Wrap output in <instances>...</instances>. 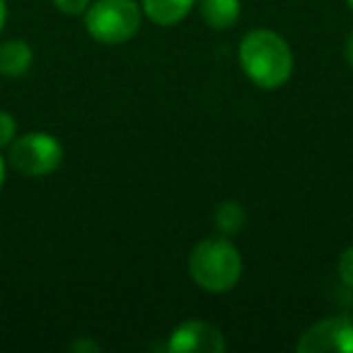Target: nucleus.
Listing matches in <instances>:
<instances>
[{"label":"nucleus","instance_id":"9","mask_svg":"<svg viewBox=\"0 0 353 353\" xmlns=\"http://www.w3.org/2000/svg\"><path fill=\"white\" fill-rule=\"evenodd\" d=\"M240 0H199V12L211 30H228L240 20Z\"/></svg>","mask_w":353,"mask_h":353},{"label":"nucleus","instance_id":"5","mask_svg":"<svg viewBox=\"0 0 353 353\" xmlns=\"http://www.w3.org/2000/svg\"><path fill=\"white\" fill-rule=\"evenodd\" d=\"M300 353H353V319L336 314L314 322L298 339Z\"/></svg>","mask_w":353,"mask_h":353},{"label":"nucleus","instance_id":"6","mask_svg":"<svg viewBox=\"0 0 353 353\" xmlns=\"http://www.w3.org/2000/svg\"><path fill=\"white\" fill-rule=\"evenodd\" d=\"M170 353H223L225 351V336L211 322L203 319H187L176 324L167 341Z\"/></svg>","mask_w":353,"mask_h":353},{"label":"nucleus","instance_id":"1","mask_svg":"<svg viewBox=\"0 0 353 353\" xmlns=\"http://www.w3.org/2000/svg\"><path fill=\"white\" fill-rule=\"evenodd\" d=\"M237 59L245 75L261 90H279L295 68L288 41L271 30H250L240 41Z\"/></svg>","mask_w":353,"mask_h":353},{"label":"nucleus","instance_id":"13","mask_svg":"<svg viewBox=\"0 0 353 353\" xmlns=\"http://www.w3.org/2000/svg\"><path fill=\"white\" fill-rule=\"evenodd\" d=\"M92 0H54L56 10H61L63 15H83L90 8Z\"/></svg>","mask_w":353,"mask_h":353},{"label":"nucleus","instance_id":"10","mask_svg":"<svg viewBox=\"0 0 353 353\" xmlns=\"http://www.w3.org/2000/svg\"><path fill=\"white\" fill-rule=\"evenodd\" d=\"M247 223V211L242 208L240 201H223L216 211V225L223 235L240 232Z\"/></svg>","mask_w":353,"mask_h":353},{"label":"nucleus","instance_id":"8","mask_svg":"<svg viewBox=\"0 0 353 353\" xmlns=\"http://www.w3.org/2000/svg\"><path fill=\"white\" fill-rule=\"evenodd\" d=\"M32 63H34V54L25 39H10L0 44V75L20 78L32 68Z\"/></svg>","mask_w":353,"mask_h":353},{"label":"nucleus","instance_id":"17","mask_svg":"<svg viewBox=\"0 0 353 353\" xmlns=\"http://www.w3.org/2000/svg\"><path fill=\"white\" fill-rule=\"evenodd\" d=\"M3 184H6V162L0 157V189H3Z\"/></svg>","mask_w":353,"mask_h":353},{"label":"nucleus","instance_id":"7","mask_svg":"<svg viewBox=\"0 0 353 353\" xmlns=\"http://www.w3.org/2000/svg\"><path fill=\"white\" fill-rule=\"evenodd\" d=\"M194 3L196 0H141V8L148 20H152L155 25L172 27L179 25L192 12Z\"/></svg>","mask_w":353,"mask_h":353},{"label":"nucleus","instance_id":"4","mask_svg":"<svg viewBox=\"0 0 353 353\" xmlns=\"http://www.w3.org/2000/svg\"><path fill=\"white\" fill-rule=\"evenodd\" d=\"M12 170L25 176H44L51 174L63 162V145L56 136L44 131H32L15 138L8 152Z\"/></svg>","mask_w":353,"mask_h":353},{"label":"nucleus","instance_id":"15","mask_svg":"<svg viewBox=\"0 0 353 353\" xmlns=\"http://www.w3.org/2000/svg\"><path fill=\"white\" fill-rule=\"evenodd\" d=\"M343 56H346V63L353 68V32L346 37V46H343Z\"/></svg>","mask_w":353,"mask_h":353},{"label":"nucleus","instance_id":"14","mask_svg":"<svg viewBox=\"0 0 353 353\" xmlns=\"http://www.w3.org/2000/svg\"><path fill=\"white\" fill-rule=\"evenodd\" d=\"M70 351H90V353H97V351H99V343L83 339V341H75L73 346H70Z\"/></svg>","mask_w":353,"mask_h":353},{"label":"nucleus","instance_id":"18","mask_svg":"<svg viewBox=\"0 0 353 353\" xmlns=\"http://www.w3.org/2000/svg\"><path fill=\"white\" fill-rule=\"evenodd\" d=\"M346 3H348V8H351V10H353V0H346Z\"/></svg>","mask_w":353,"mask_h":353},{"label":"nucleus","instance_id":"12","mask_svg":"<svg viewBox=\"0 0 353 353\" xmlns=\"http://www.w3.org/2000/svg\"><path fill=\"white\" fill-rule=\"evenodd\" d=\"M336 269H339V279H341V283L353 290V247H348V250L341 252Z\"/></svg>","mask_w":353,"mask_h":353},{"label":"nucleus","instance_id":"2","mask_svg":"<svg viewBox=\"0 0 353 353\" xmlns=\"http://www.w3.org/2000/svg\"><path fill=\"white\" fill-rule=\"evenodd\" d=\"M189 276L208 293H228L240 283V250L228 237H206L189 254Z\"/></svg>","mask_w":353,"mask_h":353},{"label":"nucleus","instance_id":"3","mask_svg":"<svg viewBox=\"0 0 353 353\" xmlns=\"http://www.w3.org/2000/svg\"><path fill=\"white\" fill-rule=\"evenodd\" d=\"M143 8L136 0H94L85 10V30L104 46L131 41L141 32Z\"/></svg>","mask_w":353,"mask_h":353},{"label":"nucleus","instance_id":"16","mask_svg":"<svg viewBox=\"0 0 353 353\" xmlns=\"http://www.w3.org/2000/svg\"><path fill=\"white\" fill-rule=\"evenodd\" d=\"M6 22H8V3L6 0H0V32H3Z\"/></svg>","mask_w":353,"mask_h":353},{"label":"nucleus","instance_id":"11","mask_svg":"<svg viewBox=\"0 0 353 353\" xmlns=\"http://www.w3.org/2000/svg\"><path fill=\"white\" fill-rule=\"evenodd\" d=\"M17 138V121L10 112H0V150L10 148V143Z\"/></svg>","mask_w":353,"mask_h":353}]
</instances>
